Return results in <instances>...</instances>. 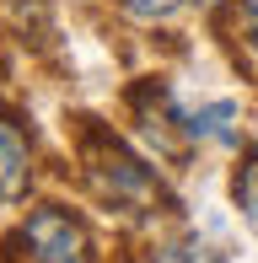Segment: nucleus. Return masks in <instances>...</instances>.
<instances>
[{
	"label": "nucleus",
	"mask_w": 258,
	"mask_h": 263,
	"mask_svg": "<svg viewBox=\"0 0 258 263\" xmlns=\"http://www.w3.org/2000/svg\"><path fill=\"white\" fill-rule=\"evenodd\" d=\"M81 161H86L91 194H97L108 210L129 215V220H151V215L172 210V199H167V188H161L156 166H151L145 156H135L124 140H113V135H102V129H91L86 145H81Z\"/></svg>",
	"instance_id": "f257e3e1"
},
{
	"label": "nucleus",
	"mask_w": 258,
	"mask_h": 263,
	"mask_svg": "<svg viewBox=\"0 0 258 263\" xmlns=\"http://www.w3.org/2000/svg\"><path fill=\"white\" fill-rule=\"evenodd\" d=\"M22 247L27 263H91V236L81 226V215L65 204H38L22 220Z\"/></svg>",
	"instance_id": "f03ea898"
},
{
	"label": "nucleus",
	"mask_w": 258,
	"mask_h": 263,
	"mask_svg": "<svg viewBox=\"0 0 258 263\" xmlns=\"http://www.w3.org/2000/svg\"><path fill=\"white\" fill-rule=\"evenodd\" d=\"M27 188V140L11 118H0V204H16Z\"/></svg>",
	"instance_id": "7ed1b4c3"
},
{
	"label": "nucleus",
	"mask_w": 258,
	"mask_h": 263,
	"mask_svg": "<svg viewBox=\"0 0 258 263\" xmlns=\"http://www.w3.org/2000/svg\"><path fill=\"white\" fill-rule=\"evenodd\" d=\"M231 199H237L242 220H248V226H258V145L237 161V177H231Z\"/></svg>",
	"instance_id": "20e7f679"
},
{
	"label": "nucleus",
	"mask_w": 258,
	"mask_h": 263,
	"mask_svg": "<svg viewBox=\"0 0 258 263\" xmlns=\"http://www.w3.org/2000/svg\"><path fill=\"white\" fill-rule=\"evenodd\" d=\"M145 263H226L215 253V247H205L199 236H178V242H161V247H151V258Z\"/></svg>",
	"instance_id": "39448f33"
},
{
	"label": "nucleus",
	"mask_w": 258,
	"mask_h": 263,
	"mask_svg": "<svg viewBox=\"0 0 258 263\" xmlns=\"http://www.w3.org/2000/svg\"><path fill=\"white\" fill-rule=\"evenodd\" d=\"M113 6L124 16H135V22H167V16H178L183 0H113Z\"/></svg>",
	"instance_id": "423d86ee"
},
{
	"label": "nucleus",
	"mask_w": 258,
	"mask_h": 263,
	"mask_svg": "<svg viewBox=\"0 0 258 263\" xmlns=\"http://www.w3.org/2000/svg\"><path fill=\"white\" fill-rule=\"evenodd\" d=\"M237 22H242V38L258 54V0H237Z\"/></svg>",
	"instance_id": "0eeeda50"
},
{
	"label": "nucleus",
	"mask_w": 258,
	"mask_h": 263,
	"mask_svg": "<svg viewBox=\"0 0 258 263\" xmlns=\"http://www.w3.org/2000/svg\"><path fill=\"white\" fill-rule=\"evenodd\" d=\"M199 6H210V0H199Z\"/></svg>",
	"instance_id": "6e6552de"
}]
</instances>
